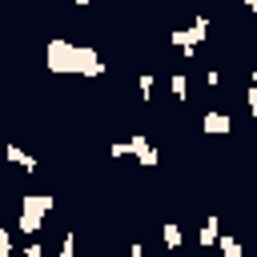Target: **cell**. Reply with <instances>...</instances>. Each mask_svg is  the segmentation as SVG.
<instances>
[{
  "mask_svg": "<svg viewBox=\"0 0 257 257\" xmlns=\"http://www.w3.org/2000/svg\"><path fill=\"white\" fill-rule=\"evenodd\" d=\"M185 4H197V0H185Z\"/></svg>",
  "mask_w": 257,
  "mask_h": 257,
  "instance_id": "7402d4cb",
  "label": "cell"
},
{
  "mask_svg": "<svg viewBox=\"0 0 257 257\" xmlns=\"http://www.w3.org/2000/svg\"><path fill=\"white\" fill-rule=\"evenodd\" d=\"M128 257H149V253H145V245H141V241H133V245H128Z\"/></svg>",
  "mask_w": 257,
  "mask_h": 257,
  "instance_id": "ac0fdd59",
  "label": "cell"
},
{
  "mask_svg": "<svg viewBox=\"0 0 257 257\" xmlns=\"http://www.w3.org/2000/svg\"><path fill=\"white\" fill-rule=\"evenodd\" d=\"M253 149H257V141H253Z\"/></svg>",
  "mask_w": 257,
  "mask_h": 257,
  "instance_id": "603a6c76",
  "label": "cell"
},
{
  "mask_svg": "<svg viewBox=\"0 0 257 257\" xmlns=\"http://www.w3.org/2000/svg\"><path fill=\"white\" fill-rule=\"evenodd\" d=\"M72 4H76V8H88V4H92V0H72Z\"/></svg>",
  "mask_w": 257,
  "mask_h": 257,
  "instance_id": "ffe728a7",
  "label": "cell"
},
{
  "mask_svg": "<svg viewBox=\"0 0 257 257\" xmlns=\"http://www.w3.org/2000/svg\"><path fill=\"white\" fill-rule=\"evenodd\" d=\"M241 4H245V8H249V12H257V0H241Z\"/></svg>",
  "mask_w": 257,
  "mask_h": 257,
  "instance_id": "d6986e66",
  "label": "cell"
},
{
  "mask_svg": "<svg viewBox=\"0 0 257 257\" xmlns=\"http://www.w3.org/2000/svg\"><path fill=\"white\" fill-rule=\"evenodd\" d=\"M205 84H209V88H217V84H221V72H217V68H209V72H205Z\"/></svg>",
  "mask_w": 257,
  "mask_h": 257,
  "instance_id": "2e32d148",
  "label": "cell"
},
{
  "mask_svg": "<svg viewBox=\"0 0 257 257\" xmlns=\"http://www.w3.org/2000/svg\"><path fill=\"white\" fill-rule=\"evenodd\" d=\"M209 28H213V20H209V16H193V24H189V28H181V32H173V36H169V40H173V48H181V60H193V48H197V44H205Z\"/></svg>",
  "mask_w": 257,
  "mask_h": 257,
  "instance_id": "3957f363",
  "label": "cell"
},
{
  "mask_svg": "<svg viewBox=\"0 0 257 257\" xmlns=\"http://www.w3.org/2000/svg\"><path fill=\"white\" fill-rule=\"evenodd\" d=\"M108 153H112V157H128V141H116Z\"/></svg>",
  "mask_w": 257,
  "mask_h": 257,
  "instance_id": "e0dca14e",
  "label": "cell"
},
{
  "mask_svg": "<svg viewBox=\"0 0 257 257\" xmlns=\"http://www.w3.org/2000/svg\"><path fill=\"white\" fill-rule=\"evenodd\" d=\"M24 257H44V249H40V241H28V245H24Z\"/></svg>",
  "mask_w": 257,
  "mask_h": 257,
  "instance_id": "9a60e30c",
  "label": "cell"
},
{
  "mask_svg": "<svg viewBox=\"0 0 257 257\" xmlns=\"http://www.w3.org/2000/svg\"><path fill=\"white\" fill-rule=\"evenodd\" d=\"M217 237H221V217H217V213H209V217H205V225H201V233H197L201 253H205V249H213V245H217Z\"/></svg>",
  "mask_w": 257,
  "mask_h": 257,
  "instance_id": "8992f818",
  "label": "cell"
},
{
  "mask_svg": "<svg viewBox=\"0 0 257 257\" xmlns=\"http://www.w3.org/2000/svg\"><path fill=\"white\" fill-rule=\"evenodd\" d=\"M128 157H133V161H137L141 169H153V165L161 161L157 145H153V141H149L145 133H133V137H128Z\"/></svg>",
  "mask_w": 257,
  "mask_h": 257,
  "instance_id": "277c9868",
  "label": "cell"
},
{
  "mask_svg": "<svg viewBox=\"0 0 257 257\" xmlns=\"http://www.w3.org/2000/svg\"><path fill=\"white\" fill-rule=\"evenodd\" d=\"M56 205V197L52 193H24L20 197V217H16V229L20 233H40L44 229V217H48V209Z\"/></svg>",
  "mask_w": 257,
  "mask_h": 257,
  "instance_id": "7a4b0ae2",
  "label": "cell"
},
{
  "mask_svg": "<svg viewBox=\"0 0 257 257\" xmlns=\"http://www.w3.org/2000/svg\"><path fill=\"white\" fill-rule=\"evenodd\" d=\"M217 249H221V257H245V245H241V237H233V233H221V237H217Z\"/></svg>",
  "mask_w": 257,
  "mask_h": 257,
  "instance_id": "ba28073f",
  "label": "cell"
},
{
  "mask_svg": "<svg viewBox=\"0 0 257 257\" xmlns=\"http://www.w3.org/2000/svg\"><path fill=\"white\" fill-rule=\"evenodd\" d=\"M4 157H8L16 169H24V173H36V157H32V153H24L20 145H4Z\"/></svg>",
  "mask_w": 257,
  "mask_h": 257,
  "instance_id": "52a82bcc",
  "label": "cell"
},
{
  "mask_svg": "<svg viewBox=\"0 0 257 257\" xmlns=\"http://www.w3.org/2000/svg\"><path fill=\"white\" fill-rule=\"evenodd\" d=\"M161 237H165V249H181V245H185V233H181V225H173V221L161 225Z\"/></svg>",
  "mask_w": 257,
  "mask_h": 257,
  "instance_id": "9c48e42d",
  "label": "cell"
},
{
  "mask_svg": "<svg viewBox=\"0 0 257 257\" xmlns=\"http://www.w3.org/2000/svg\"><path fill=\"white\" fill-rule=\"evenodd\" d=\"M169 88H173V100H189V76H185L181 68L169 76Z\"/></svg>",
  "mask_w": 257,
  "mask_h": 257,
  "instance_id": "30bf717a",
  "label": "cell"
},
{
  "mask_svg": "<svg viewBox=\"0 0 257 257\" xmlns=\"http://www.w3.org/2000/svg\"><path fill=\"white\" fill-rule=\"evenodd\" d=\"M0 257H12V233H8V225H0Z\"/></svg>",
  "mask_w": 257,
  "mask_h": 257,
  "instance_id": "4fadbf2b",
  "label": "cell"
},
{
  "mask_svg": "<svg viewBox=\"0 0 257 257\" xmlns=\"http://www.w3.org/2000/svg\"><path fill=\"white\" fill-rule=\"evenodd\" d=\"M201 133H209V137H229V133H233V116L221 112V108H209V112L201 116Z\"/></svg>",
  "mask_w": 257,
  "mask_h": 257,
  "instance_id": "5b68a950",
  "label": "cell"
},
{
  "mask_svg": "<svg viewBox=\"0 0 257 257\" xmlns=\"http://www.w3.org/2000/svg\"><path fill=\"white\" fill-rule=\"evenodd\" d=\"M44 64L56 76H104V60L88 44H72L64 36H52L44 44Z\"/></svg>",
  "mask_w": 257,
  "mask_h": 257,
  "instance_id": "6da1fadb",
  "label": "cell"
},
{
  "mask_svg": "<svg viewBox=\"0 0 257 257\" xmlns=\"http://www.w3.org/2000/svg\"><path fill=\"white\" fill-rule=\"evenodd\" d=\"M153 84H157V76H153V72H141V80H137V88H141V100H153Z\"/></svg>",
  "mask_w": 257,
  "mask_h": 257,
  "instance_id": "8fae6325",
  "label": "cell"
},
{
  "mask_svg": "<svg viewBox=\"0 0 257 257\" xmlns=\"http://www.w3.org/2000/svg\"><path fill=\"white\" fill-rule=\"evenodd\" d=\"M60 257H76V233H72V229L60 237Z\"/></svg>",
  "mask_w": 257,
  "mask_h": 257,
  "instance_id": "7c38bea8",
  "label": "cell"
},
{
  "mask_svg": "<svg viewBox=\"0 0 257 257\" xmlns=\"http://www.w3.org/2000/svg\"><path fill=\"white\" fill-rule=\"evenodd\" d=\"M253 84H257V60H253Z\"/></svg>",
  "mask_w": 257,
  "mask_h": 257,
  "instance_id": "44dd1931",
  "label": "cell"
},
{
  "mask_svg": "<svg viewBox=\"0 0 257 257\" xmlns=\"http://www.w3.org/2000/svg\"><path fill=\"white\" fill-rule=\"evenodd\" d=\"M245 104H249V116L257 120V84H249V92H245Z\"/></svg>",
  "mask_w": 257,
  "mask_h": 257,
  "instance_id": "5bb4252c",
  "label": "cell"
}]
</instances>
